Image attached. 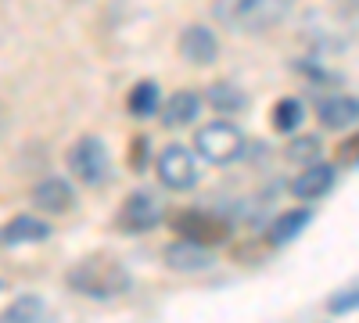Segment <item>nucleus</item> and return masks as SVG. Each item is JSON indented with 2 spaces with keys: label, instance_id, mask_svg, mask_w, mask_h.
Masks as SVG:
<instances>
[{
  "label": "nucleus",
  "instance_id": "nucleus-15",
  "mask_svg": "<svg viewBox=\"0 0 359 323\" xmlns=\"http://www.w3.org/2000/svg\"><path fill=\"white\" fill-rule=\"evenodd\" d=\"M126 108H130L133 119H151V115L158 111V86L151 79L137 83L133 90H130V97H126Z\"/></svg>",
  "mask_w": 359,
  "mask_h": 323
},
{
  "label": "nucleus",
  "instance_id": "nucleus-12",
  "mask_svg": "<svg viewBox=\"0 0 359 323\" xmlns=\"http://www.w3.org/2000/svg\"><path fill=\"white\" fill-rule=\"evenodd\" d=\"M201 111V97L191 90H176L165 104H162V123L165 126H191Z\"/></svg>",
  "mask_w": 359,
  "mask_h": 323
},
{
  "label": "nucleus",
  "instance_id": "nucleus-20",
  "mask_svg": "<svg viewBox=\"0 0 359 323\" xmlns=\"http://www.w3.org/2000/svg\"><path fill=\"white\" fill-rule=\"evenodd\" d=\"M43 302L40 298H18L4 309V323H29V319H43Z\"/></svg>",
  "mask_w": 359,
  "mask_h": 323
},
{
  "label": "nucleus",
  "instance_id": "nucleus-17",
  "mask_svg": "<svg viewBox=\"0 0 359 323\" xmlns=\"http://www.w3.org/2000/svg\"><path fill=\"white\" fill-rule=\"evenodd\" d=\"M309 219H313L309 209L284 212V216L273 223V230H269V241H273V245H287V241H294V238H298V230H306V226H309Z\"/></svg>",
  "mask_w": 359,
  "mask_h": 323
},
{
  "label": "nucleus",
  "instance_id": "nucleus-11",
  "mask_svg": "<svg viewBox=\"0 0 359 323\" xmlns=\"http://www.w3.org/2000/svg\"><path fill=\"white\" fill-rule=\"evenodd\" d=\"M50 238V226L36 216H15L4 230H0V245L4 248H15V245H36V241H47Z\"/></svg>",
  "mask_w": 359,
  "mask_h": 323
},
{
  "label": "nucleus",
  "instance_id": "nucleus-10",
  "mask_svg": "<svg viewBox=\"0 0 359 323\" xmlns=\"http://www.w3.org/2000/svg\"><path fill=\"white\" fill-rule=\"evenodd\" d=\"M165 262L180 273H198V270H208L212 266V255L201 241H176L165 248Z\"/></svg>",
  "mask_w": 359,
  "mask_h": 323
},
{
  "label": "nucleus",
  "instance_id": "nucleus-13",
  "mask_svg": "<svg viewBox=\"0 0 359 323\" xmlns=\"http://www.w3.org/2000/svg\"><path fill=\"white\" fill-rule=\"evenodd\" d=\"M355 119H359V104H355V97L338 94V97H327V101L320 104V123H323L327 130L355 126Z\"/></svg>",
  "mask_w": 359,
  "mask_h": 323
},
{
  "label": "nucleus",
  "instance_id": "nucleus-16",
  "mask_svg": "<svg viewBox=\"0 0 359 323\" xmlns=\"http://www.w3.org/2000/svg\"><path fill=\"white\" fill-rule=\"evenodd\" d=\"M205 101L212 104L216 111H226V115L245 111V104H248V97L237 90V86H230V83H212V86H208V94H205Z\"/></svg>",
  "mask_w": 359,
  "mask_h": 323
},
{
  "label": "nucleus",
  "instance_id": "nucleus-6",
  "mask_svg": "<svg viewBox=\"0 0 359 323\" xmlns=\"http://www.w3.org/2000/svg\"><path fill=\"white\" fill-rule=\"evenodd\" d=\"M158 176L169 191H191L198 184V165L194 155L184 148V144H169L158 158Z\"/></svg>",
  "mask_w": 359,
  "mask_h": 323
},
{
  "label": "nucleus",
  "instance_id": "nucleus-14",
  "mask_svg": "<svg viewBox=\"0 0 359 323\" xmlns=\"http://www.w3.org/2000/svg\"><path fill=\"white\" fill-rule=\"evenodd\" d=\"M180 233H187V241H223L226 238V226L212 216H201V212H187V216H180L176 219Z\"/></svg>",
  "mask_w": 359,
  "mask_h": 323
},
{
  "label": "nucleus",
  "instance_id": "nucleus-5",
  "mask_svg": "<svg viewBox=\"0 0 359 323\" xmlns=\"http://www.w3.org/2000/svg\"><path fill=\"white\" fill-rule=\"evenodd\" d=\"M162 223V201L151 191H137L123 201V209L115 216V226L126 230V233H144V230H155Z\"/></svg>",
  "mask_w": 359,
  "mask_h": 323
},
{
  "label": "nucleus",
  "instance_id": "nucleus-1",
  "mask_svg": "<svg viewBox=\"0 0 359 323\" xmlns=\"http://www.w3.org/2000/svg\"><path fill=\"white\" fill-rule=\"evenodd\" d=\"M130 270L111 255H86L69 270V287L86 298H118L130 291Z\"/></svg>",
  "mask_w": 359,
  "mask_h": 323
},
{
  "label": "nucleus",
  "instance_id": "nucleus-4",
  "mask_svg": "<svg viewBox=\"0 0 359 323\" xmlns=\"http://www.w3.org/2000/svg\"><path fill=\"white\" fill-rule=\"evenodd\" d=\"M69 169H72V176H79L86 187L104 184V176H108V148L97 137L76 140V148L69 151Z\"/></svg>",
  "mask_w": 359,
  "mask_h": 323
},
{
  "label": "nucleus",
  "instance_id": "nucleus-23",
  "mask_svg": "<svg viewBox=\"0 0 359 323\" xmlns=\"http://www.w3.org/2000/svg\"><path fill=\"white\" fill-rule=\"evenodd\" d=\"M0 130H4V111H0Z\"/></svg>",
  "mask_w": 359,
  "mask_h": 323
},
{
  "label": "nucleus",
  "instance_id": "nucleus-22",
  "mask_svg": "<svg viewBox=\"0 0 359 323\" xmlns=\"http://www.w3.org/2000/svg\"><path fill=\"white\" fill-rule=\"evenodd\" d=\"M133 165H137V169L147 165V140H137V144H133Z\"/></svg>",
  "mask_w": 359,
  "mask_h": 323
},
{
  "label": "nucleus",
  "instance_id": "nucleus-21",
  "mask_svg": "<svg viewBox=\"0 0 359 323\" xmlns=\"http://www.w3.org/2000/svg\"><path fill=\"white\" fill-rule=\"evenodd\" d=\"M331 309H334V312H341V309H355V287H348V295L331 298Z\"/></svg>",
  "mask_w": 359,
  "mask_h": 323
},
{
  "label": "nucleus",
  "instance_id": "nucleus-8",
  "mask_svg": "<svg viewBox=\"0 0 359 323\" xmlns=\"http://www.w3.org/2000/svg\"><path fill=\"white\" fill-rule=\"evenodd\" d=\"M180 54H184L187 65H212L219 57V43L205 25H187L184 36H180Z\"/></svg>",
  "mask_w": 359,
  "mask_h": 323
},
{
  "label": "nucleus",
  "instance_id": "nucleus-7",
  "mask_svg": "<svg viewBox=\"0 0 359 323\" xmlns=\"http://www.w3.org/2000/svg\"><path fill=\"white\" fill-rule=\"evenodd\" d=\"M33 205L43 209V212L65 216V212H72V205H76V191L69 187V180H62V176H47V180H40L33 187Z\"/></svg>",
  "mask_w": 359,
  "mask_h": 323
},
{
  "label": "nucleus",
  "instance_id": "nucleus-19",
  "mask_svg": "<svg viewBox=\"0 0 359 323\" xmlns=\"http://www.w3.org/2000/svg\"><path fill=\"white\" fill-rule=\"evenodd\" d=\"M320 151H323V144H320L316 137H298V140L287 144V162H294V165H313V162H320Z\"/></svg>",
  "mask_w": 359,
  "mask_h": 323
},
{
  "label": "nucleus",
  "instance_id": "nucleus-2",
  "mask_svg": "<svg viewBox=\"0 0 359 323\" xmlns=\"http://www.w3.org/2000/svg\"><path fill=\"white\" fill-rule=\"evenodd\" d=\"M294 0H216L212 11L226 29L237 33H266L287 18Z\"/></svg>",
  "mask_w": 359,
  "mask_h": 323
},
{
  "label": "nucleus",
  "instance_id": "nucleus-18",
  "mask_svg": "<svg viewBox=\"0 0 359 323\" xmlns=\"http://www.w3.org/2000/svg\"><path fill=\"white\" fill-rule=\"evenodd\" d=\"M302 119H306V108H302V101H298V97L277 101V108H273V130H277V133L298 130V126H302Z\"/></svg>",
  "mask_w": 359,
  "mask_h": 323
},
{
  "label": "nucleus",
  "instance_id": "nucleus-9",
  "mask_svg": "<svg viewBox=\"0 0 359 323\" xmlns=\"http://www.w3.org/2000/svg\"><path fill=\"white\" fill-rule=\"evenodd\" d=\"M331 187H334V169L323 165V162L306 165V172L291 180V194L302 198V201H316V198H323Z\"/></svg>",
  "mask_w": 359,
  "mask_h": 323
},
{
  "label": "nucleus",
  "instance_id": "nucleus-3",
  "mask_svg": "<svg viewBox=\"0 0 359 323\" xmlns=\"http://www.w3.org/2000/svg\"><path fill=\"white\" fill-rule=\"evenodd\" d=\"M194 148L205 162L212 165H230L245 155V133L237 130L233 123H208L194 133Z\"/></svg>",
  "mask_w": 359,
  "mask_h": 323
}]
</instances>
